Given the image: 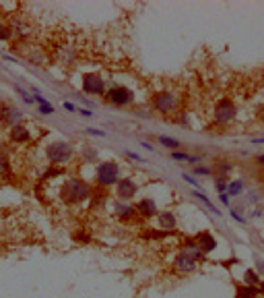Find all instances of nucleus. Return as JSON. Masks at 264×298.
<instances>
[{
	"instance_id": "f257e3e1",
	"label": "nucleus",
	"mask_w": 264,
	"mask_h": 298,
	"mask_svg": "<svg viewBox=\"0 0 264 298\" xmlns=\"http://www.w3.org/2000/svg\"><path fill=\"white\" fill-rule=\"evenodd\" d=\"M91 197V186L81 178H70L62 186V199L68 205H81Z\"/></svg>"
},
{
	"instance_id": "f03ea898",
	"label": "nucleus",
	"mask_w": 264,
	"mask_h": 298,
	"mask_svg": "<svg viewBox=\"0 0 264 298\" xmlns=\"http://www.w3.org/2000/svg\"><path fill=\"white\" fill-rule=\"evenodd\" d=\"M120 182V166L116 162H101L95 170V184L101 188H110Z\"/></svg>"
},
{
	"instance_id": "7ed1b4c3",
	"label": "nucleus",
	"mask_w": 264,
	"mask_h": 298,
	"mask_svg": "<svg viewBox=\"0 0 264 298\" xmlns=\"http://www.w3.org/2000/svg\"><path fill=\"white\" fill-rule=\"evenodd\" d=\"M45 156H47L50 164L60 166V164H68V162L73 160L75 149H73V145L66 143V141H54V143H50V145H47Z\"/></svg>"
},
{
	"instance_id": "20e7f679",
	"label": "nucleus",
	"mask_w": 264,
	"mask_h": 298,
	"mask_svg": "<svg viewBox=\"0 0 264 298\" xmlns=\"http://www.w3.org/2000/svg\"><path fill=\"white\" fill-rule=\"evenodd\" d=\"M180 106V97L172 91H159L153 95V108L159 114H172Z\"/></svg>"
},
{
	"instance_id": "39448f33",
	"label": "nucleus",
	"mask_w": 264,
	"mask_h": 298,
	"mask_svg": "<svg viewBox=\"0 0 264 298\" xmlns=\"http://www.w3.org/2000/svg\"><path fill=\"white\" fill-rule=\"evenodd\" d=\"M235 116H237V108L231 99H227V97L219 99L217 106H215V122L225 126V124H231L235 120Z\"/></svg>"
},
{
	"instance_id": "423d86ee",
	"label": "nucleus",
	"mask_w": 264,
	"mask_h": 298,
	"mask_svg": "<svg viewBox=\"0 0 264 298\" xmlns=\"http://www.w3.org/2000/svg\"><path fill=\"white\" fill-rule=\"evenodd\" d=\"M105 102L112 104V106H116V108H124V106H128V104L134 102V93L128 87L118 85V87H112L108 93H105Z\"/></svg>"
},
{
	"instance_id": "0eeeda50",
	"label": "nucleus",
	"mask_w": 264,
	"mask_h": 298,
	"mask_svg": "<svg viewBox=\"0 0 264 298\" xmlns=\"http://www.w3.org/2000/svg\"><path fill=\"white\" fill-rule=\"evenodd\" d=\"M0 122H3L5 126H19L23 122V112L11 104H3L0 106Z\"/></svg>"
},
{
	"instance_id": "6e6552de",
	"label": "nucleus",
	"mask_w": 264,
	"mask_h": 298,
	"mask_svg": "<svg viewBox=\"0 0 264 298\" xmlns=\"http://www.w3.org/2000/svg\"><path fill=\"white\" fill-rule=\"evenodd\" d=\"M105 89L103 79L97 73H85L83 75V91L89 95H101Z\"/></svg>"
},
{
	"instance_id": "1a4fd4ad",
	"label": "nucleus",
	"mask_w": 264,
	"mask_h": 298,
	"mask_svg": "<svg viewBox=\"0 0 264 298\" xmlns=\"http://www.w3.org/2000/svg\"><path fill=\"white\" fill-rule=\"evenodd\" d=\"M136 190H138V186H136V182L132 178H120V182L116 184L118 199H120V201H126V203L130 201V199H134Z\"/></svg>"
},
{
	"instance_id": "9d476101",
	"label": "nucleus",
	"mask_w": 264,
	"mask_h": 298,
	"mask_svg": "<svg viewBox=\"0 0 264 298\" xmlns=\"http://www.w3.org/2000/svg\"><path fill=\"white\" fill-rule=\"evenodd\" d=\"M194 242H196V246L200 248L202 255L213 253L215 248H217V238L210 234V232H198V234L194 236Z\"/></svg>"
},
{
	"instance_id": "9b49d317",
	"label": "nucleus",
	"mask_w": 264,
	"mask_h": 298,
	"mask_svg": "<svg viewBox=\"0 0 264 298\" xmlns=\"http://www.w3.org/2000/svg\"><path fill=\"white\" fill-rule=\"evenodd\" d=\"M196 259L194 257H190V255H186V253H180L176 259H174V269L178 271V273H182V275H186V273H192L194 269H196Z\"/></svg>"
},
{
	"instance_id": "f8f14e48",
	"label": "nucleus",
	"mask_w": 264,
	"mask_h": 298,
	"mask_svg": "<svg viewBox=\"0 0 264 298\" xmlns=\"http://www.w3.org/2000/svg\"><path fill=\"white\" fill-rule=\"evenodd\" d=\"M136 214L140 218H153V216H157V203H155V199H151V197L140 199L138 205H136Z\"/></svg>"
},
{
	"instance_id": "ddd939ff",
	"label": "nucleus",
	"mask_w": 264,
	"mask_h": 298,
	"mask_svg": "<svg viewBox=\"0 0 264 298\" xmlns=\"http://www.w3.org/2000/svg\"><path fill=\"white\" fill-rule=\"evenodd\" d=\"M114 211H116V216L122 218V220H134V218L138 216V214H136V207H134L132 203H126V201H116Z\"/></svg>"
},
{
	"instance_id": "4468645a",
	"label": "nucleus",
	"mask_w": 264,
	"mask_h": 298,
	"mask_svg": "<svg viewBox=\"0 0 264 298\" xmlns=\"http://www.w3.org/2000/svg\"><path fill=\"white\" fill-rule=\"evenodd\" d=\"M262 292L258 286H248V284H237L235 286V298H260Z\"/></svg>"
},
{
	"instance_id": "2eb2a0df",
	"label": "nucleus",
	"mask_w": 264,
	"mask_h": 298,
	"mask_svg": "<svg viewBox=\"0 0 264 298\" xmlns=\"http://www.w3.org/2000/svg\"><path fill=\"white\" fill-rule=\"evenodd\" d=\"M157 220H159V226L163 230H176L178 226V220L172 211H161V214H157Z\"/></svg>"
},
{
	"instance_id": "dca6fc26",
	"label": "nucleus",
	"mask_w": 264,
	"mask_h": 298,
	"mask_svg": "<svg viewBox=\"0 0 264 298\" xmlns=\"http://www.w3.org/2000/svg\"><path fill=\"white\" fill-rule=\"evenodd\" d=\"M182 253H186V255H190V257H194L196 261L204 257V255L200 253V248L196 246V242H194V238H186V240H184V244H182Z\"/></svg>"
},
{
	"instance_id": "f3484780",
	"label": "nucleus",
	"mask_w": 264,
	"mask_h": 298,
	"mask_svg": "<svg viewBox=\"0 0 264 298\" xmlns=\"http://www.w3.org/2000/svg\"><path fill=\"white\" fill-rule=\"evenodd\" d=\"M11 139H13L15 143H27V141H29V131H27L23 124L13 126V129H11Z\"/></svg>"
},
{
	"instance_id": "a211bd4d",
	"label": "nucleus",
	"mask_w": 264,
	"mask_h": 298,
	"mask_svg": "<svg viewBox=\"0 0 264 298\" xmlns=\"http://www.w3.org/2000/svg\"><path fill=\"white\" fill-rule=\"evenodd\" d=\"M194 197L198 199V201H202V203H204V205H206V207H208L210 211H213L215 216H221V211L217 209V205H215L213 201H210V199H208V197H206L204 193H200V190H196V188H194Z\"/></svg>"
},
{
	"instance_id": "6ab92c4d",
	"label": "nucleus",
	"mask_w": 264,
	"mask_h": 298,
	"mask_svg": "<svg viewBox=\"0 0 264 298\" xmlns=\"http://www.w3.org/2000/svg\"><path fill=\"white\" fill-rule=\"evenodd\" d=\"M260 280H262V278L258 275L256 269H246V271H244V284H248V286H258Z\"/></svg>"
},
{
	"instance_id": "aec40b11",
	"label": "nucleus",
	"mask_w": 264,
	"mask_h": 298,
	"mask_svg": "<svg viewBox=\"0 0 264 298\" xmlns=\"http://www.w3.org/2000/svg\"><path fill=\"white\" fill-rule=\"evenodd\" d=\"M244 190V182L242 180H231L229 184H227V195L229 197H235V195H239Z\"/></svg>"
},
{
	"instance_id": "412c9836",
	"label": "nucleus",
	"mask_w": 264,
	"mask_h": 298,
	"mask_svg": "<svg viewBox=\"0 0 264 298\" xmlns=\"http://www.w3.org/2000/svg\"><path fill=\"white\" fill-rule=\"evenodd\" d=\"M172 158L174 160H178V162H198V158L196 156H190V154H184V152H172Z\"/></svg>"
},
{
	"instance_id": "4be33fe9",
	"label": "nucleus",
	"mask_w": 264,
	"mask_h": 298,
	"mask_svg": "<svg viewBox=\"0 0 264 298\" xmlns=\"http://www.w3.org/2000/svg\"><path fill=\"white\" fill-rule=\"evenodd\" d=\"M159 143H161V145H165L167 149H178V147L182 145L178 139H172V137H159Z\"/></svg>"
},
{
	"instance_id": "5701e85b",
	"label": "nucleus",
	"mask_w": 264,
	"mask_h": 298,
	"mask_svg": "<svg viewBox=\"0 0 264 298\" xmlns=\"http://www.w3.org/2000/svg\"><path fill=\"white\" fill-rule=\"evenodd\" d=\"M11 27L7 25V23H0V41H7V39H11Z\"/></svg>"
},
{
	"instance_id": "b1692460",
	"label": "nucleus",
	"mask_w": 264,
	"mask_h": 298,
	"mask_svg": "<svg viewBox=\"0 0 264 298\" xmlns=\"http://www.w3.org/2000/svg\"><path fill=\"white\" fill-rule=\"evenodd\" d=\"M229 170H233V164L223 162V164H219V166H217V172H219V174H227Z\"/></svg>"
},
{
	"instance_id": "393cba45",
	"label": "nucleus",
	"mask_w": 264,
	"mask_h": 298,
	"mask_svg": "<svg viewBox=\"0 0 264 298\" xmlns=\"http://www.w3.org/2000/svg\"><path fill=\"white\" fill-rule=\"evenodd\" d=\"M7 170H9V164H7V160H5L3 156H0V178L7 174Z\"/></svg>"
},
{
	"instance_id": "a878e982",
	"label": "nucleus",
	"mask_w": 264,
	"mask_h": 298,
	"mask_svg": "<svg viewBox=\"0 0 264 298\" xmlns=\"http://www.w3.org/2000/svg\"><path fill=\"white\" fill-rule=\"evenodd\" d=\"M217 190H219V195H221V193H227V184H225V180H219V182H217Z\"/></svg>"
},
{
	"instance_id": "bb28decb",
	"label": "nucleus",
	"mask_w": 264,
	"mask_h": 298,
	"mask_svg": "<svg viewBox=\"0 0 264 298\" xmlns=\"http://www.w3.org/2000/svg\"><path fill=\"white\" fill-rule=\"evenodd\" d=\"M194 174H202V176H206V174H210V170H208V168H198V166H196V168H194Z\"/></svg>"
},
{
	"instance_id": "cd10ccee",
	"label": "nucleus",
	"mask_w": 264,
	"mask_h": 298,
	"mask_svg": "<svg viewBox=\"0 0 264 298\" xmlns=\"http://www.w3.org/2000/svg\"><path fill=\"white\" fill-rule=\"evenodd\" d=\"M39 112L41 114H52V112H54V108H52V106H39Z\"/></svg>"
},
{
	"instance_id": "c85d7f7f",
	"label": "nucleus",
	"mask_w": 264,
	"mask_h": 298,
	"mask_svg": "<svg viewBox=\"0 0 264 298\" xmlns=\"http://www.w3.org/2000/svg\"><path fill=\"white\" fill-rule=\"evenodd\" d=\"M219 199H221V203H223V205H229V195H227V193H221Z\"/></svg>"
},
{
	"instance_id": "c756f323",
	"label": "nucleus",
	"mask_w": 264,
	"mask_h": 298,
	"mask_svg": "<svg viewBox=\"0 0 264 298\" xmlns=\"http://www.w3.org/2000/svg\"><path fill=\"white\" fill-rule=\"evenodd\" d=\"M87 133L97 135V137H105V133H103V131H99V129H87Z\"/></svg>"
},
{
	"instance_id": "7c9ffc66",
	"label": "nucleus",
	"mask_w": 264,
	"mask_h": 298,
	"mask_svg": "<svg viewBox=\"0 0 264 298\" xmlns=\"http://www.w3.org/2000/svg\"><path fill=\"white\" fill-rule=\"evenodd\" d=\"M184 180H188V182H190V184H192V186H194V188H196V186H198V182H196V180H194V178H192V176H190V174H184Z\"/></svg>"
},
{
	"instance_id": "2f4dec72",
	"label": "nucleus",
	"mask_w": 264,
	"mask_h": 298,
	"mask_svg": "<svg viewBox=\"0 0 264 298\" xmlns=\"http://www.w3.org/2000/svg\"><path fill=\"white\" fill-rule=\"evenodd\" d=\"M231 216H233V220H235V222H239V224H244V222H246V220H244V218H242L237 211H231Z\"/></svg>"
},
{
	"instance_id": "473e14b6",
	"label": "nucleus",
	"mask_w": 264,
	"mask_h": 298,
	"mask_svg": "<svg viewBox=\"0 0 264 298\" xmlns=\"http://www.w3.org/2000/svg\"><path fill=\"white\" fill-rule=\"evenodd\" d=\"M126 156H128V158H132V160H138V162H142V158H140L138 154H132V152H128Z\"/></svg>"
},
{
	"instance_id": "72a5a7b5",
	"label": "nucleus",
	"mask_w": 264,
	"mask_h": 298,
	"mask_svg": "<svg viewBox=\"0 0 264 298\" xmlns=\"http://www.w3.org/2000/svg\"><path fill=\"white\" fill-rule=\"evenodd\" d=\"M79 112H81V114H83L85 118H91V116H93V114H91V110H83V108H81Z\"/></svg>"
},
{
	"instance_id": "f704fd0d",
	"label": "nucleus",
	"mask_w": 264,
	"mask_h": 298,
	"mask_svg": "<svg viewBox=\"0 0 264 298\" xmlns=\"http://www.w3.org/2000/svg\"><path fill=\"white\" fill-rule=\"evenodd\" d=\"M64 110H70V112H73V110H75V104H70V102H64Z\"/></svg>"
},
{
	"instance_id": "c9c22d12",
	"label": "nucleus",
	"mask_w": 264,
	"mask_h": 298,
	"mask_svg": "<svg viewBox=\"0 0 264 298\" xmlns=\"http://www.w3.org/2000/svg\"><path fill=\"white\" fill-rule=\"evenodd\" d=\"M256 162H258L260 166H264V154H262V156H258V158H256Z\"/></svg>"
},
{
	"instance_id": "e433bc0d",
	"label": "nucleus",
	"mask_w": 264,
	"mask_h": 298,
	"mask_svg": "<svg viewBox=\"0 0 264 298\" xmlns=\"http://www.w3.org/2000/svg\"><path fill=\"white\" fill-rule=\"evenodd\" d=\"M254 143H256V145H264V139H262V137H260V139H254Z\"/></svg>"
},
{
	"instance_id": "4c0bfd02",
	"label": "nucleus",
	"mask_w": 264,
	"mask_h": 298,
	"mask_svg": "<svg viewBox=\"0 0 264 298\" xmlns=\"http://www.w3.org/2000/svg\"><path fill=\"white\" fill-rule=\"evenodd\" d=\"M258 288H260V292L264 294V280H260V284H258Z\"/></svg>"
},
{
	"instance_id": "58836bf2",
	"label": "nucleus",
	"mask_w": 264,
	"mask_h": 298,
	"mask_svg": "<svg viewBox=\"0 0 264 298\" xmlns=\"http://www.w3.org/2000/svg\"><path fill=\"white\" fill-rule=\"evenodd\" d=\"M258 269H260V271H264V261H260V263H258Z\"/></svg>"
}]
</instances>
